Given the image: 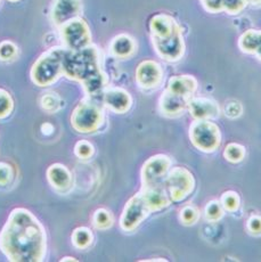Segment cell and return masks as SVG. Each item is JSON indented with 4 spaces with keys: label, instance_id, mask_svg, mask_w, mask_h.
<instances>
[{
    "label": "cell",
    "instance_id": "2e32d148",
    "mask_svg": "<svg viewBox=\"0 0 261 262\" xmlns=\"http://www.w3.org/2000/svg\"><path fill=\"white\" fill-rule=\"evenodd\" d=\"M190 113L198 120L215 118L219 114V107L214 102L207 98H193L187 102Z\"/></svg>",
    "mask_w": 261,
    "mask_h": 262
},
{
    "label": "cell",
    "instance_id": "603a6c76",
    "mask_svg": "<svg viewBox=\"0 0 261 262\" xmlns=\"http://www.w3.org/2000/svg\"><path fill=\"white\" fill-rule=\"evenodd\" d=\"M40 104H41V107L46 111V112L55 113V112H57L59 108H61L62 102L57 94L47 93L41 97Z\"/></svg>",
    "mask_w": 261,
    "mask_h": 262
},
{
    "label": "cell",
    "instance_id": "8992f818",
    "mask_svg": "<svg viewBox=\"0 0 261 262\" xmlns=\"http://www.w3.org/2000/svg\"><path fill=\"white\" fill-rule=\"evenodd\" d=\"M61 37L68 49L79 50L88 47L90 32L86 22L78 17L61 25Z\"/></svg>",
    "mask_w": 261,
    "mask_h": 262
},
{
    "label": "cell",
    "instance_id": "6da1fadb",
    "mask_svg": "<svg viewBox=\"0 0 261 262\" xmlns=\"http://www.w3.org/2000/svg\"><path fill=\"white\" fill-rule=\"evenodd\" d=\"M0 250L13 262L42 261L47 252L44 226L28 209H14L0 231Z\"/></svg>",
    "mask_w": 261,
    "mask_h": 262
},
{
    "label": "cell",
    "instance_id": "52a82bcc",
    "mask_svg": "<svg viewBox=\"0 0 261 262\" xmlns=\"http://www.w3.org/2000/svg\"><path fill=\"white\" fill-rule=\"evenodd\" d=\"M168 194L173 201H182L193 190L194 178L188 170L175 168L167 173Z\"/></svg>",
    "mask_w": 261,
    "mask_h": 262
},
{
    "label": "cell",
    "instance_id": "e0dca14e",
    "mask_svg": "<svg viewBox=\"0 0 261 262\" xmlns=\"http://www.w3.org/2000/svg\"><path fill=\"white\" fill-rule=\"evenodd\" d=\"M149 28L153 38L158 39L167 38L179 30L177 23L168 15H157V16H154L150 19Z\"/></svg>",
    "mask_w": 261,
    "mask_h": 262
},
{
    "label": "cell",
    "instance_id": "f546056e",
    "mask_svg": "<svg viewBox=\"0 0 261 262\" xmlns=\"http://www.w3.org/2000/svg\"><path fill=\"white\" fill-rule=\"evenodd\" d=\"M14 179V170L11 164L6 162H0V186L9 185Z\"/></svg>",
    "mask_w": 261,
    "mask_h": 262
},
{
    "label": "cell",
    "instance_id": "d4e9b609",
    "mask_svg": "<svg viewBox=\"0 0 261 262\" xmlns=\"http://www.w3.org/2000/svg\"><path fill=\"white\" fill-rule=\"evenodd\" d=\"M14 108L12 96L5 89H0V119L7 118Z\"/></svg>",
    "mask_w": 261,
    "mask_h": 262
},
{
    "label": "cell",
    "instance_id": "5b68a950",
    "mask_svg": "<svg viewBox=\"0 0 261 262\" xmlns=\"http://www.w3.org/2000/svg\"><path fill=\"white\" fill-rule=\"evenodd\" d=\"M189 137L195 147L204 152H212L220 144L218 127L207 120L195 121L190 127Z\"/></svg>",
    "mask_w": 261,
    "mask_h": 262
},
{
    "label": "cell",
    "instance_id": "484cf974",
    "mask_svg": "<svg viewBox=\"0 0 261 262\" xmlns=\"http://www.w3.org/2000/svg\"><path fill=\"white\" fill-rule=\"evenodd\" d=\"M244 154L245 150L243 146H241L238 144H229L227 147L225 148L224 156L226 160L229 161V162L236 163L240 162L241 160H243Z\"/></svg>",
    "mask_w": 261,
    "mask_h": 262
},
{
    "label": "cell",
    "instance_id": "5bb4252c",
    "mask_svg": "<svg viewBox=\"0 0 261 262\" xmlns=\"http://www.w3.org/2000/svg\"><path fill=\"white\" fill-rule=\"evenodd\" d=\"M160 186L161 185L146 186V187H143V190L140 191L149 211L161 210L170 204L169 194Z\"/></svg>",
    "mask_w": 261,
    "mask_h": 262
},
{
    "label": "cell",
    "instance_id": "7402d4cb",
    "mask_svg": "<svg viewBox=\"0 0 261 262\" xmlns=\"http://www.w3.org/2000/svg\"><path fill=\"white\" fill-rule=\"evenodd\" d=\"M93 234L86 227H79L72 234V243L78 249H86L92 244Z\"/></svg>",
    "mask_w": 261,
    "mask_h": 262
},
{
    "label": "cell",
    "instance_id": "d590c367",
    "mask_svg": "<svg viewBox=\"0 0 261 262\" xmlns=\"http://www.w3.org/2000/svg\"><path fill=\"white\" fill-rule=\"evenodd\" d=\"M245 3L252 4V5H261V0H245Z\"/></svg>",
    "mask_w": 261,
    "mask_h": 262
},
{
    "label": "cell",
    "instance_id": "277c9868",
    "mask_svg": "<svg viewBox=\"0 0 261 262\" xmlns=\"http://www.w3.org/2000/svg\"><path fill=\"white\" fill-rule=\"evenodd\" d=\"M103 112L96 105L88 102L80 103L71 115L72 127L82 134L96 131L103 123Z\"/></svg>",
    "mask_w": 261,
    "mask_h": 262
},
{
    "label": "cell",
    "instance_id": "ffe728a7",
    "mask_svg": "<svg viewBox=\"0 0 261 262\" xmlns=\"http://www.w3.org/2000/svg\"><path fill=\"white\" fill-rule=\"evenodd\" d=\"M240 47L245 53L257 55L261 59V31L249 30L240 38Z\"/></svg>",
    "mask_w": 261,
    "mask_h": 262
},
{
    "label": "cell",
    "instance_id": "f1b7e54d",
    "mask_svg": "<svg viewBox=\"0 0 261 262\" xmlns=\"http://www.w3.org/2000/svg\"><path fill=\"white\" fill-rule=\"evenodd\" d=\"M74 153L80 159H89L90 156H93L94 154V147L93 145L86 142V140H80L79 143H77L74 147Z\"/></svg>",
    "mask_w": 261,
    "mask_h": 262
},
{
    "label": "cell",
    "instance_id": "7c38bea8",
    "mask_svg": "<svg viewBox=\"0 0 261 262\" xmlns=\"http://www.w3.org/2000/svg\"><path fill=\"white\" fill-rule=\"evenodd\" d=\"M137 82L143 88H155L162 80L161 67L154 60L140 63L136 71Z\"/></svg>",
    "mask_w": 261,
    "mask_h": 262
},
{
    "label": "cell",
    "instance_id": "e575fe53",
    "mask_svg": "<svg viewBox=\"0 0 261 262\" xmlns=\"http://www.w3.org/2000/svg\"><path fill=\"white\" fill-rule=\"evenodd\" d=\"M41 131H42V134L46 135V136L52 135L53 131H54V125L50 124V123H44L41 125Z\"/></svg>",
    "mask_w": 261,
    "mask_h": 262
},
{
    "label": "cell",
    "instance_id": "ba28073f",
    "mask_svg": "<svg viewBox=\"0 0 261 262\" xmlns=\"http://www.w3.org/2000/svg\"><path fill=\"white\" fill-rule=\"evenodd\" d=\"M148 212H150V211L146 202H145L142 193L135 195L124 206L121 220H120L121 228L125 231L134 230L142 223Z\"/></svg>",
    "mask_w": 261,
    "mask_h": 262
},
{
    "label": "cell",
    "instance_id": "9c48e42d",
    "mask_svg": "<svg viewBox=\"0 0 261 262\" xmlns=\"http://www.w3.org/2000/svg\"><path fill=\"white\" fill-rule=\"evenodd\" d=\"M170 160L165 155H155L150 158L142 169L143 187L160 185L161 179L169 172Z\"/></svg>",
    "mask_w": 261,
    "mask_h": 262
},
{
    "label": "cell",
    "instance_id": "83f0119b",
    "mask_svg": "<svg viewBox=\"0 0 261 262\" xmlns=\"http://www.w3.org/2000/svg\"><path fill=\"white\" fill-rule=\"evenodd\" d=\"M222 205L228 211H236L240 206V196L235 191H227L223 195Z\"/></svg>",
    "mask_w": 261,
    "mask_h": 262
},
{
    "label": "cell",
    "instance_id": "4316f807",
    "mask_svg": "<svg viewBox=\"0 0 261 262\" xmlns=\"http://www.w3.org/2000/svg\"><path fill=\"white\" fill-rule=\"evenodd\" d=\"M17 47L11 41H4L0 43V60L7 62L16 57Z\"/></svg>",
    "mask_w": 261,
    "mask_h": 262
},
{
    "label": "cell",
    "instance_id": "44dd1931",
    "mask_svg": "<svg viewBox=\"0 0 261 262\" xmlns=\"http://www.w3.org/2000/svg\"><path fill=\"white\" fill-rule=\"evenodd\" d=\"M135 48L134 40L127 34H120L115 37L111 43V52L114 56L125 58L133 54Z\"/></svg>",
    "mask_w": 261,
    "mask_h": 262
},
{
    "label": "cell",
    "instance_id": "9a60e30c",
    "mask_svg": "<svg viewBox=\"0 0 261 262\" xmlns=\"http://www.w3.org/2000/svg\"><path fill=\"white\" fill-rule=\"evenodd\" d=\"M48 183L57 190L68 189L72 183V174L70 170L61 163L52 164L47 169Z\"/></svg>",
    "mask_w": 261,
    "mask_h": 262
},
{
    "label": "cell",
    "instance_id": "d6986e66",
    "mask_svg": "<svg viewBox=\"0 0 261 262\" xmlns=\"http://www.w3.org/2000/svg\"><path fill=\"white\" fill-rule=\"evenodd\" d=\"M187 102L188 98L165 90L160 99V108L164 114L177 115L183 112L185 106H187Z\"/></svg>",
    "mask_w": 261,
    "mask_h": 262
},
{
    "label": "cell",
    "instance_id": "ac0fdd59",
    "mask_svg": "<svg viewBox=\"0 0 261 262\" xmlns=\"http://www.w3.org/2000/svg\"><path fill=\"white\" fill-rule=\"evenodd\" d=\"M198 82L190 75H180V77H173L168 82V92L183 96L188 98L189 96L197 90Z\"/></svg>",
    "mask_w": 261,
    "mask_h": 262
},
{
    "label": "cell",
    "instance_id": "836d02e7",
    "mask_svg": "<svg viewBox=\"0 0 261 262\" xmlns=\"http://www.w3.org/2000/svg\"><path fill=\"white\" fill-rule=\"evenodd\" d=\"M225 112L229 118H237L242 113V106L237 102H229L226 105Z\"/></svg>",
    "mask_w": 261,
    "mask_h": 262
},
{
    "label": "cell",
    "instance_id": "8fae6325",
    "mask_svg": "<svg viewBox=\"0 0 261 262\" xmlns=\"http://www.w3.org/2000/svg\"><path fill=\"white\" fill-rule=\"evenodd\" d=\"M81 11L80 0H55L52 9V18L57 27H61L70 19L78 17Z\"/></svg>",
    "mask_w": 261,
    "mask_h": 262
},
{
    "label": "cell",
    "instance_id": "4fadbf2b",
    "mask_svg": "<svg viewBox=\"0 0 261 262\" xmlns=\"http://www.w3.org/2000/svg\"><path fill=\"white\" fill-rule=\"evenodd\" d=\"M104 103L117 113H124L132 106V97L121 88H110L104 93Z\"/></svg>",
    "mask_w": 261,
    "mask_h": 262
},
{
    "label": "cell",
    "instance_id": "8d00e7d4",
    "mask_svg": "<svg viewBox=\"0 0 261 262\" xmlns=\"http://www.w3.org/2000/svg\"><path fill=\"white\" fill-rule=\"evenodd\" d=\"M61 261H77L74 258H63Z\"/></svg>",
    "mask_w": 261,
    "mask_h": 262
},
{
    "label": "cell",
    "instance_id": "d6a6232c",
    "mask_svg": "<svg viewBox=\"0 0 261 262\" xmlns=\"http://www.w3.org/2000/svg\"><path fill=\"white\" fill-rule=\"evenodd\" d=\"M248 228L252 235H261V216H251L248 221Z\"/></svg>",
    "mask_w": 261,
    "mask_h": 262
},
{
    "label": "cell",
    "instance_id": "7a4b0ae2",
    "mask_svg": "<svg viewBox=\"0 0 261 262\" xmlns=\"http://www.w3.org/2000/svg\"><path fill=\"white\" fill-rule=\"evenodd\" d=\"M63 74L70 79L82 82L90 95L103 89L105 78L99 69L98 54L94 47H84L79 50L65 49L62 60Z\"/></svg>",
    "mask_w": 261,
    "mask_h": 262
},
{
    "label": "cell",
    "instance_id": "4dcf8cb0",
    "mask_svg": "<svg viewBox=\"0 0 261 262\" xmlns=\"http://www.w3.org/2000/svg\"><path fill=\"white\" fill-rule=\"evenodd\" d=\"M205 215L211 221L219 220L223 215V205H220L218 202H210L207 208H205Z\"/></svg>",
    "mask_w": 261,
    "mask_h": 262
},
{
    "label": "cell",
    "instance_id": "3957f363",
    "mask_svg": "<svg viewBox=\"0 0 261 262\" xmlns=\"http://www.w3.org/2000/svg\"><path fill=\"white\" fill-rule=\"evenodd\" d=\"M64 48H53L42 54L31 69L32 81L39 87H47L57 81L63 74Z\"/></svg>",
    "mask_w": 261,
    "mask_h": 262
},
{
    "label": "cell",
    "instance_id": "30bf717a",
    "mask_svg": "<svg viewBox=\"0 0 261 262\" xmlns=\"http://www.w3.org/2000/svg\"><path fill=\"white\" fill-rule=\"evenodd\" d=\"M153 43L160 56L170 62L179 59L185 50V45L179 30L167 38H153Z\"/></svg>",
    "mask_w": 261,
    "mask_h": 262
},
{
    "label": "cell",
    "instance_id": "74e56055",
    "mask_svg": "<svg viewBox=\"0 0 261 262\" xmlns=\"http://www.w3.org/2000/svg\"><path fill=\"white\" fill-rule=\"evenodd\" d=\"M9 2H18V0H9Z\"/></svg>",
    "mask_w": 261,
    "mask_h": 262
},
{
    "label": "cell",
    "instance_id": "cb8c5ba5",
    "mask_svg": "<svg viewBox=\"0 0 261 262\" xmlns=\"http://www.w3.org/2000/svg\"><path fill=\"white\" fill-rule=\"evenodd\" d=\"M94 226L97 229H107L113 224V219L111 213L105 209H98L93 216Z\"/></svg>",
    "mask_w": 261,
    "mask_h": 262
},
{
    "label": "cell",
    "instance_id": "1f68e13d",
    "mask_svg": "<svg viewBox=\"0 0 261 262\" xmlns=\"http://www.w3.org/2000/svg\"><path fill=\"white\" fill-rule=\"evenodd\" d=\"M199 218V211L193 206H186L180 212V220L185 225H193Z\"/></svg>",
    "mask_w": 261,
    "mask_h": 262
}]
</instances>
